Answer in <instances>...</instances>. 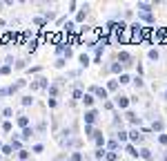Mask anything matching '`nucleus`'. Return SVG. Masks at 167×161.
Wrapping results in <instances>:
<instances>
[{"label":"nucleus","instance_id":"obj_40","mask_svg":"<svg viewBox=\"0 0 167 161\" xmlns=\"http://www.w3.org/2000/svg\"><path fill=\"white\" fill-rule=\"evenodd\" d=\"M69 161H74V159H69Z\"/></svg>","mask_w":167,"mask_h":161},{"label":"nucleus","instance_id":"obj_21","mask_svg":"<svg viewBox=\"0 0 167 161\" xmlns=\"http://www.w3.org/2000/svg\"><path fill=\"white\" fill-rule=\"evenodd\" d=\"M158 56H160L158 49H149V58H151V60H158Z\"/></svg>","mask_w":167,"mask_h":161},{"label":"nucleus","instance_id":"obj_3","mask_svg":"<svg viewBox=\"0 0 167 161\" xmlns=\"http://www.w3.org/2000/svg\"><path fill=\"white\" fill-rule=\"evenodd\" d=\"M118 60H120L123 65H132V56H129L127 51H120V54H118Z\"/></svg>","mask_w":167,"mask_h":161},{"label":"nucleus","instance_id":"obj_35","mask_svg":"<svg viewBox=\"0 0 167 161\" xmlns=\"http://www.w3.org/2000/svg\"><path fill=\"white\" fill-rule=\"evenodd\" d=\"M109 69H111V72H120V65H118V63H114V65H111Z\"/></svg>","mask_w":167,"mask_h":161},{"label":"nucleus","instance_id":"obj_27","mask_svg":"<svg viewBox=\"0 0 167 161\" xmlns=\"http://www.w3.org/2000/svg\"><path fill=\"white\" fill-rule=\"evenodd\" d=\"M116 87H118V81H109L107 90H111V92H114V90H116Z\"/></svg>","mask_w":167,"mask_h":161},{"label":"nucleus","instance_id":"obj_10","mask_svg":"<svg viewBox=\"0 0 167 161\" xmlns=\"http://www.w3.org/2000/svg\"><path fill=\"white\" fill-rule=\"evenodd\" d=\"M125 150L132 154V157H138V154H141L138 150H136V148H134V143H127V145H125Z\"/></svg>","mask_w":167,"mask_h":161},{"label":"nucleus","instance_id":"obj_36","mask_svg":"<svg viewBox=\"0 0 167 161\" xmlns=\"http://www.w3.org/2000/svg\"><path fill=\"white\" fill-rule=\"evenodd\" d=\"M71 159H74V161H80V159H83V154H80V152H74V157H71Z\"/></svg>","mask_w":167,"mask_h":161},{"label":"nucleus","instance_id":"obj_22","mask_svg":"<svg viewBox=\"0 0 167 161\" xmlns=\"http://www.w3.org/2000/svg\"><path fill=\"white\" fill-rule=\"evenodd\" d=\"M20 103L27 108V105H31V103H33V99H31V96H22V101H20Z\"/></svg>","mask_w":167,"mask_h":161},{"label":"nucleus","instance_id":"obj_1","mask_svg":"<svg viewBox=\"0 0 167 161\" xmlns=\"http://www.w3.org/2000/svg\"><path fill=\"white\" fill-rule=\"evenodd\" d=\"M96 116H98V112H96V110H87V112H85V123L92 125L94 121H96Z\"/></svg>","mask_w":167,"mask_h":161},{"label":"nucleus","instance_id":"obj_38","mask_svg":"<svg viewBox=\"0 0 167 161\" xmlns=\"http://www.w3.org/2000/svg\"><path fill=\"white\" fill-rule=\"evenodd\" d=\"M165 99H167V92H165Z\"/></svg>","mask_w":167,"mask_h":161},{"label":"nucleus","instance_id":"obj_24","mask_svg":"<svg viewBox=\"0 0 167 161\" xmlns=\"http://www.w3.org/2000/svg\"><path fill=\"white\" fill-rule=\"evenodd\" d=\"M85 14H87V9L83 7V11H78V16H76V20H78V23H80V20H85Z\"/></svg>","mask_w":167,"mask_h":161},{"label":"nucleus","instance_id":"obj_13","mask_svg":"<svg viewBox=\"0 0 167 161\" xmlns=\"http://www.w3.org/2000/svg\"><path fill=\"white\" fill-rule=\"evenodd\" d=\"M78 60H80V65H83V67H87V65H89V56H87V54H80V56H78Z\"/></svg>","mask_w":167,"mask_h":161},{"label":"nucleus","instance_id":"obj_29","mask_svg":"<svg viewBox=\"0 0 167 161\" xmlns=\"http://www.w3.org/2000/svg\"><path fill=\"white\" fill-rule=\"evenodd\" d=\"M9 72H11V65H2L0 67V74H9Z\"/></svg>","mask_w":167,"mask_h":161},{"label":"nucleus","instance_id":"obj_12","mask_svg":"<svg viewBox=\"0 0 167 161\" xmlns=\"http://www.w3.org/2000/svg\"><path fill=\"white\" fill-rule=\"evenodd\" d=\"M31 134H33V127H25V130H22V134H20V136H22V139L27 141V139H31Z\"/></svg>","mask_w":167,"mask_h":161},{"label":"nucleus","instance_id":"obj_16","mask_svg":"<svg viewBox=\"0 0 167 161\" xmlns=\"http://www.w3.org/2000/svg\"><path fill=\"white\" fill-rule=\"evenodd\" d=\"M127 119L132 121V123H141V119H138V116H136L134 112H127Z\"/></svg>","mask_w":167,"mask_h":161},{"label":"nucleus","instance_id":"obj_6","mask_svg":"<svg viewBox=\"0 0 167 161\" xmlns=\"http://www.w3.org/2000/svg\"><path fill=\"white\" fill-rule=\"evenodd\" d=\"M127 103H129L127 96H120V94L116 96V105H118V108H127Z\"/></svg>","mask_w":167,"mask_h":161},{"label":"nucleus","instance_id":"obj_14","mask_svg":"<svg viewBox=\"0 0 167 161\" xmlns=\"http://www.w3.org/2000/svg\"><path fill=\"white\" fill-rule=\"evenodd\" d=\"M127 139H129V136H127V132H123V130H120V132H118V141L127 145Z\"/></svg>","mask_w":167,"mask_h":161},{"label":"nucleus","instance_id":"obj_5","mask_svg":"<svg viewBox=\"0 0 167 161\" xmlns=\"http://www.w3.org/2000/svg\"><path fill=\"white\" fill-rule=\"evenodd\" d=\"M138 11H141V14H149L151 5H149V2H138Z\"/></svg>","mask_w":167,"mask_h":161},{"label":"nucleus","instance_id":"obj_9","mask_svg":"<svg viewBox=\"0 0 167 161\" xmlns=\"http://www.w3.org/2000/svg\"><path fill=\"white\" fill-rule=\"evenodd\" d=\"M141 157H143V159H147V161H151V159H154L151 150H147V148H143V150H141Z\"/></svg>","mask_w":167,"mask_h":161},{"label":"nucleus","instance_id":"obj_25","mask_svg":"<svg viewBox=\"0 0 167 161\" xmlns=\"http://www.w3.org/2000/svg\"><path fill=\"white\" fill-rule=\"evenodd\" d=\"M105 159H107V161H116L118 154H116V152H107V157H105Z\"/></svg>","mask_w":167,"mask_h":161},{"label":"nucleus","instance_id":"obj_30","mask_svg":"<svg viewBox=\"0 0 167 161\" xmlns=\"http://www.w3.org/2000/svg\"><path fill=\"white\" fill-rule=\"evenodd\" d=\"M18 154H20V161H25L27 157H29V150H20V152H18Z\"/></svg>","mask_w":167,"mask_h":161},{"label":"nucleus","instance_id":"obj_32","mask_svg":"<svg viewBox=\"0 0 167 161\" xmlns=\"http://www.w3.org/2000/svg\"><path fill=\"white\" fill-rule=\"evenodd\" d=\"M158 143H163V145H167V134H160V136H158Z\"/></svg>","mask_w":167,"mask_h":161},{"label":"nucleus","instance_id":"obj_15","mask_svg":"<svg viewBox=\"0 0 167 161\" xmlns=\"http://www.w3.org/2000/svg\"><path fill=\"white\" fill-rule=\"evenodd\" d=\"M2 116H5V119H11V116H14V110H11V108H5V110H2Z\"/></svg>","mask_w":167,"mask_h":161},{"label":"nucleus","instance_id":"obj_17","mask_svg":"<svg viewBox=\"0 0 167 161\" xmlns=\"http://www.w3.org/2000/svg\"><path fill=\"white\" fill-rule=\"evenodd\" d=\"M42 150H45V145H42V143H36V145L31 148V152H36V154H40Z\"/></svg>","mask_w":167,"mask_h":161},{"label":"nucleus","instance_id":"obj_26","mask_svg":"<svg viewBox=\"0 0 167 161\" xmlns=\"http://www.w3.org/2000/svg\"><path fill=\"white\" fill-rule=\"evenodd\" d=\"M11 152H14L11 145H2V154H11Z\"/></svg>","mask_w":167,"mask_h":161},{"label":"nucleus","instance_id":"obj_8","mask_svg":"<svg viewBox=\"0 0 167 161\" xmlns=\"http://www.w3.org/2000/svg\"><path fill=\"white\" fill-rule=\"evenodd\" d=\"M129 141H143V134L138 130H132V132H129Z\"/></svg>","mask_w":167,"mask_h":161},{"label":"nucleus","instance_id":"obj_18","mask_svg":"<svg viewBox=\"0 0 167 161\" xmlns=\"http://www.w3.org/2000/svg\"><path fill=\"white\" fill-rule=\"evenodd\" d=\"M94 139H96V145H98V148H100V145H103V143H105V136L100 134V132H98V134H96V136H94Z\"/></svg>","mask_w":167,"mask_h":161},{"label":"nucleus","instance_id":"obj_41","mask_svg":"<svg viewBox=\"0 0 167 161\" xmlns=\"http://www.w3.org/2000/svg\"><path fill=\"white\" fill-rule=\"evenodd\" d=\"M165 161H167V157H165Z\"/></svg>","mask_w":167,"mask_h":161},{"label":"nucleus","instance_id":"obj_39","mask_svg":"<svg viewBox=\"0 0 167 161\" xmlns=\"http://www.w3.org/2000/svg\"><path fill=\"white\" fill-rule=\"evenodd\" d=\"M0 161H2V157H0Z\"/></svg>","mask_w":167,"mask_h":161},{"label":"nucleus","instance_id":"obj_20","mask_svg":"<svg viewBox=\"0 0 167 161\" xmlns=\"http://www.w3.org/2000/svg\"><path fill=\"white\" fill-rule=\"evenodd\" d=\"M141 16V20H145V23H151L154 18H151V14H138Z\"/></svg>","mask_w":167,"mask_h":161},{"label":"nucleus","instance_id":"obj_19","mask_svg":"<svg viewBox=\"0 0 167 161\" xmlns=\"http://www.w3.org/2000/svg\"><path fill=\"white\" fill-rule=\"evenodd\" d=\"M9 94H14L11 87H2V90H0V99H2V96H9Z\"/></svg>","mask_w":167,"mask_h":161},{"label":"nucleus","instance_id":"obj_31","mask_svg":"<svg viewBox=\"0 0 167 161\" xmlns=\"http://www.w3.org/2000/svg\"><path fill=\"white\" fill-rule=\"evenodd\" d=\"M118 81H120V83H129V81H132V78L127 76V74H120V78H118Z\"/></svg>","mask_w":167,"mask_h":161},{"label":"nucleus","instance_id":"obj_2","mask_svg":"<svg viewBox=\"0 0 167 161\" xmlns=\"http://www.w3.org/2000/svg\"><path fill=\"white\" fill-rule=\"evenodd\" d=\"M47 87V78H36L31 83V90H45Z\"/></svg>","mask_w":167,"mask_h":161},{"label":"nucleus","instance_id":"obj_34","mask_svg":"<svg viewBox=\"0 0 167 161\" xmlns=\"http://www.w3.org/2000/svg\"><path fill=\"white\" fill-rule=\"evenodd\" d=\"M154 130H163V121H156L154 123Z\"/></svg>","mask_w":167,"mask_h":161},{"label":"nucleus","instance_id":"obj_28","mask_svg":"<svg viewBox=\"0 0 167 161\" xmlns=\"http://www.w3.org/2000/svg\"><path fill=\"white\" fill-rule=\"evenodd\" d=\"M2 130H5V132H11V121H5V123H2Z\"/></svg>","mask_w":167,"mask_h":161},{"label":"nucleus","instance_id":"obj_23","mask_svg":"<svg viewBox=\"0 0 167 161\" xmlns=\"http://www.w3.org/2000/svg\"><path fill=\"white\" fill-rule=\"evenodd\" d=\"M67 65V60H65V56H60L58 60H56V67H65Z\"/></svg>","mask_w":167,"mask_h":161},{"label":"nucleus","instance_id":"obj_11","mask_svg":"<svg viewBox=\"0 0 167 161\" xmlns=\"http://www.w3.org/2000/svg\"><path fill=\"white\" fill-rule=\"evenodd\" d=\"M83 103L87 105V108H89V105H94V94H85V96H83Z\"/></svg>","mask_w":167,"mask_h":161},{"label":"nucleus","instance_id":"obj_33","mask_svg":"<svg viewBox=\"0 0 167 161\" xmlns=\"http://www.w3.org/2000/svg\"><path fill=\"white\" fill-rule=\"evenodd\" d=\"M56 92H58V85H49V94H51V96H54Z\"/></svg>","mask_w":167,"mask_h":161},{"label":"nucleus","instance_id":"obj_4","mask_svg":"<svg viewBox=\"0 0 167 161\" xmlns=\"http://www.w3.org/2000/svg\"><path fill=\"white\" fill-rule=\"evenodd\" d=\"M92 94H96L98 99H107V90L105 87H92Z\"/></svg>","mask_w":167,"mask_h":161},{"label":"nucleus","instance_id":"obj_37","mask_svg":"<svg viewBox=\"0 0 167 161\" xmlns=\"http://www.w3.org/2000/svg\"><path fill=\"white\" fill-rule=\"evenodd\" d=\"M0 150H2V141H0Z\"/></svg>","mask_w":167,"mask_h":161},{"label":"nucleus","instance_id":"obj_7","mask_svg":"<svg viewBox=\"0 0 167 161\" xmlns=\"http://www.w3.org/2000/svg\"><path fill=\"white\" fill-rule=\"evenodd\" d=\"M18 125H20V127H29V116L20 114V116H18Z\"/></svg>","mask_w":167,"mask_h":161}]
</instances>
